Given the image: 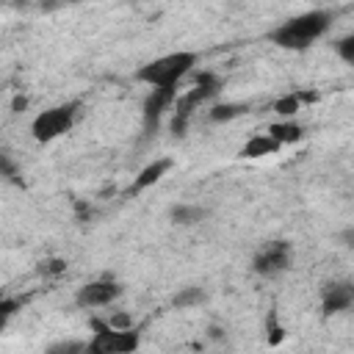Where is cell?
Instances as JSON below:
<instances>
[{"mask_svg":"<svg viewBox=\"0 0 354 354\" xmlns=\"http://www.w3.org/2000/svg\"><path fill=\"white\" fill-rule=\"evenodd\" d=\"M329 28H332V11L315 8V11H304V14H296L285 22H279L268 33V41L282 47V50L301 53V50L313 47Z\"/></svg>","mask_w":354,"mask_h":354,"instance_id":"cell-1","label":"cell"},{"mask_svg":"<svg viewBox=\"0 0 354 354\" xmlns=\"http://www.w3.org/2000/svg\"><path fill=\"white\" fill-rule=\"evenodd\" d=\"M194 66H196V53L180 50V53H169V55H160L155 61H147L136 72V80L147 83L149 88H177V83Z\"/></svg>","mask_w":354,"mask_h":354,"instance_id":"cell-2","label":"cell"},{"mask_svg":"<svg viewBox=\"0 0 354 354\" xmlns=\"http://www.w3.org/2000/svg\"><path fill=\"white\" fill-rule=\"evenodd\" d=\"M218 88H221L218 75H213V72H199L194 88L185 91V94H180V97H174V102H171V108H174V116H171V133H174V136H185V127H188V122H191L194 108L202 105L205 100L216 97Z\"/></svg>","mask_w":354,"mask_h":354,"instance_id":"cell-3","label":"cell"},{"mask_svg":"<svg viewBox=\"0 0 354 354\" xmlns=\"http://www.w3.org/2000/svg\"><path fill=\"white\" fill-rule=\"evenodd\" d=\"M91 329H94V337L86 343V351L91 354H127V351H136L141 343L133 326L116 329L102 318H91Z\"/></svg>","mask_w":354,"mask_h":354,"instance_id":"cell-4","label":"cell"},{"mask_svg":"<svg viewBox=\"0 0 354 354\" xmlns=\"http://www.w3.org/2000/svg\"><path fill=\"white\" fill-rule=\"evenodd\" d=\"M77 113H80V102H64V105H53L47 111H41L33 124H30V133L36 141L47 144V141H55L61 138L64 133H69L77 122Z\"/></svg>","mask_w":354,"mask_h":354,"instance_id":"cell-5","label":"cell"},{"mask_svg":"<svg viewBox=\"0 0 354 354\" xmlns=\"http://www.w3.org/2000/svg\"><path fill=\"white\" fill-rule=\"evenodd\" d=\"M290 263H293V249H290V243H288V241H271V243H266V246L254 254L252 268H254V274H260V277H274V274L288 271Z\"/></svg>","mask_w":354,"mask_h":354,"instance_id":"cell-6","label":"cell"},{"mask_svg":"<svg viewBox=\"0 0 354 354\" xmlns=\"http://www.w3.org/2000/svg\"><path fill=\"white\" fill-rule=\"evenodd\" d=\"M122 296V285L111 277H102V279H94V282H86L77 293H75V304L83 307V310H94V307H105L111 304L113 299Z\"/></svg>","mask_w":354,"mask_h":354,"instance_id":"cell-7","label":"cell"},{"mask_svg":"<svg viewBox=\"0 0 354 354\" xmlns=\"http://www.w3.org/2000/svg\"><path fill=\"white\" fill-rule=\"evenodd\" d=\"M177 97V88H152L149 97L144 100V136H152L158 130V122L166 108H171Z\"/></svg>","mask_w":354,"mask_h":354,"instance_id":"cell-8","label":"cell"},{"mask_svg":"<svg viewBox=\"0 0 354 354\" xmlns=\"http://www.w3.org/2000/svg\"><path fill=\"white\" fill-rule=\"evenodd\" d=\"M354 304V285L351 282H329L321 290V307L324 315H335V313H346Z\"/></svg>","mask_w":354,"mask_h":354,"instance_id":"cell-9","label":"cell"},{"mask_svg":"<svg viewBox=\"0 0 354 354\" xmlns=\"http://www.w3.org/2000/svg\"><path fill=\"white\" fill-rule=\"evenodd\" d=\"M171 169V160L169 158H160V160H152L149 166H144L141 171H138V177L133 180V185H130V191L127 194H141L144 188H149V185H155L166 171Z\"/></svg>","mask_w":354,"mask_h":354,"instance_id":"cell-10","label":"cell"},{"mask_svg":"<svg viewBox=\"0 0 354 354\" xmlns=\"http://www.w3.org/2000/svg\"><path fill=\"white\" fill-rule=\"evenodd\" d=\"M268 136H271L279 147H285V144L301 141V138H304V127H301L296 119H282V122L268 124Z\"/></svg>","mask_w":354,"mask_h":354,"instance_id":"cell-11","label":"cell"},{"mask_svg":"<svg viewBox=\"0 0 354 354\" xmlns=\"http://www.w3.org/2000/svg\"><path fill=\"white\" fill-rule=\"evenodd\" d=\"M277 149H279V144H277V141H274L268 133H257V136H252V138H249V141L241 147V152H238V155L252 160V158H266V155H274Z\"/></svg>","mask_w":354,"mask_h":354,"instance_id":"cell-12","label":"cell"},{"mask_svg":"<svg viewBox=\"0 0 354 354\" xmlns=\"http://www.w3.org/2000/svg\"><path fill=\"white\" fill-rule=\"evenodd\" d=\"M205 216H207V210L199 207V205H177V207H171V221L174 224H196Z\"/></svg>","mask_w":354,"mask_h":354,"instance_id":"cell-13","label":"cell"},{"mask_svg":"<svg viewBox=\"0 0 354 354\" xmlns=\"http://www.w3.org/2000/svg\"><path fill=\"white\" fill-rule=\"evenodd\" d=\"M299 105H301L299 91H296V94H285V97H279V100L274 102V113H279L282 119H293V116L299 113Z\"/></svg>","mask_w":354,"mask_h":354,"instance_id":"cell-14","label":"cell"},{"mask_svg":"<svg viewBox=\"0 0 354 354\" xmlns=\"http://www.w3.org/2000/svg\"><path fill=\"white\" fill-rule=\"evenodd\" d=\"M246 113V105H238V102H221V105H213L210 111V122H230L235 116Z\"/></svg>","mask_w":354,"mask_h":354,"instance_id":"cell-15","label":"cell"},{"mask_svg":"<svg viewBox=\"0 0 354 354\" xmlns=\"http://www.w3.org/2000/svg\"><path fill=\"white\" fill-rule=\"evenodd\" d=\"M199 301H205V290H202V288H183V290L174 296V307H177V310L194 307V304H199Z\"/></svg>","mask_w":354,"mask_h":354,"instance_id":"cell-16","label":"cell"},{"mask_svg":"<svg viewBox=\"0 0 354 354\" xmlns=\"http://www.w3.org/2000/svg\"><path fill=\"white\" fill-rule=\"evenodd\" d=\"M19 310V301L17 299H0V332L6 329V324L11 321V315Z\"/></svg>","mask_w":354,"mask_h":354,"instance_id":"cell-17","label":"cell"},{"mask_svg":"<svg viewBox=\"0 0 354 354\" xmlns=\"http://www.w3.org/2000/svg\"><path fill=\"white\" fill-rule=\"evenodd\" d=\"M335 50L340 53V58H343V61H348V64H351V61H354V36H343V39L335 44Z\"/></svg>","mask_w":354,"mask_h":354,"instance_id":"cell-18","label":"cell"},{"mask_svg":"<svg viewBox=\"0 0 354 354\" xmlns=\"http://www.w3.org/2000/svg\"><path fill=\"white\" fill-rule=\"evenodd\" d=\"M266 329H268V343H271V346H277V343L282 340V326L277 324V315H274V313L268 315V324H266Z\"/></svg>","mask_w":354,"mask_h":354,"instance_id":"cell-19","label":"cell"},{"mask_svg":"<svg viewBox=\"0 0 354 354\" xmlns=\"http://www.w3.org/2000/svg\"><path fill=\"white\" fill-rule=\"evenodd\" d=\"M108 324H111V326H116V329H130V326H133V318H130V315H124V313H116V315H111V318H108Z\"/></svg>","mask_w":354,"mask_h":354,"instance_id":"cell-20","label":"cell"},{"mask_svg":"<svg viewBox=\"0 0 354 354\" xmlns=\"http://www.w3.org/2000/svg\"><path fill=\"white\" fill-rule=\"evenodd\" d=\"M53 354L58 351H86V343H58V346H50Z\"/></svg>","mask_w":354,"mask_h":354,"instance_id":"cell-21","label":"cell"},{"mask_svg":"<svg viewBox=\"0 0 354 354\" xmlns=\"http://www.w3.org/2000/svg\"><path fill=\"white\" fill-rule=\"evenodd\" d=\"M64 268H66V263H64V260H50V263H44L41 274H61Z\"/></svg>","mask_w":354,"mask_h":354,"instance_id":"cell-22","label":"cell"},{"mask_svg":"<svg viewBox=\"0 0 354 354\" xmlns=\"http://www.w3.org/2000/svg\"><path fill=\"white\" fill-rule=\"evenodd\" d=\"M25 105H28V100H25V97H17V100H14V105H11V108H14V111H17V113H19V111H22V108H25Z\"/></svg>","mask_w":354,"mask_h":354,"instance_id":"cell-23","label":"cell"}]
</instances>
